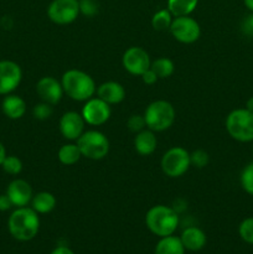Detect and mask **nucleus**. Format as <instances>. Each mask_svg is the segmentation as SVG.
<instances>
[{"label":"nucleus","mask_w":253,"mask_h":254,"mask_svg":"<svg viewBox=\"0 0 253 254\" xmlns=\"http://www.w3.org/2000/svg\"><path fill=\"white\" fill-rule=\"evenodd\" d=\"M7 230L19 242H29L34 240L40 231L39 213L31 207H16L7 220Z\"/></svg>","instance_id":"f257e3e1"},{"label":"nucleus","mask_w":253,"mask_h":254,"mask_svg":"<svg viewBox=\"0 0 253 254\" xmlns=\"http://www.w3.org/2000/svg\"><path fill=\"white\" fill-rule=\"evenodd\" d=\"M64 94L76 102H86L96 96L97 86L91 74L82 69H67L61 78Z\"/></svg>","instance_id":"f03ea898"},{"label":"nucleus","mask_w":253,"mask_h":254,"mask_svg":"<svg viewBox=\"0 0 253 254\" xmlns=\"http://www.w3.org/2000/svg\"><path fill=\"white\" fill-rule=\"evenodd\" d=\"M179 215L173 207L166 205H155L145 215V225L153 235L159 238L171 236L179 227Z\"/></svg>","instance_id":"7ed1b4c3"},{"label":"nucleus","mask_w":253,"mask_h":254,"mask_svg":"<svg viewBox=\"0 0 253 254\" xmlns=\"http://www.w3.org/2000/svg\"><path fill=\"white\" fill-rule=\"evenodd\" d=\"M146 128L155 133L168 130L171 128L176 118V111L173 104L165 99L154 101L146 107L144 112Z\"/></svg>","instance_id":"20e7f679"},{"label":"nucleus","mask_w":253,"mask_h":254,"mask_svg":"<svg viewBox=\"0 0 253 254\" xmlns=\"http://www.w3.org/2000/svg\"><path fill=\"white\" fill-rule=\"evenodd\" d=\"M226 131L238 143L253 141V112L246 108H236L227 114Z\"/></svg>","instance_id":"39448f33"},{"label":"nucleus","mask_w":253,"mask_h":254,"mask_svg":"<svg viewBox=\"0 0 253 254\" xmlns=\"http://www.w3.org/2000/svg\"><path fill=\"white\" fill-rule=\"evenodd\" d=\"M77 145L83 158L89 160H102L106 158L111 149L108 138L99 130H84V133L77 139Z\"/></svg>","instance_id":"423d86ee"},{"label":"nucleus","mask_w":253,"mask_h":254,"mask_svg":"<svg viewBox=\"0 0 253 254\" xmlns=\"http://www.w3.org/2000/svg\"><path fill=\"white\" fill-rule=\"evenodd\" d=\"M160 166L168 178H181L191 168L190 153L183 146H173L164 153Z\"/></svg>","instance_id":"0eeeda50"},{"label":"nucleus","mask_w":253,"mask_h":254,"mask_svg":"<svg viewBox=\"0 0 253 254\" xmlns=\"http://www.w3.org/2000/svg\"><path fill=\"white\" fill-rule=\"evenodd\" d=\"M174 39L180 44H193L201 36L200 24L190 15L174 17L171 26L169 29Z\"/></svg>","instance_id":"6e6552de"},{"label":"nucleus","mask_w":253,"mask_h":254,"mask_svg":"<svg viewBox=\"0 0 253 254\" xmlns=\"http://www.w3.org/2000/svg\"><path fill=\"white\" fill-rule=\"evenodd\" d=\"M79 15L78 0H52L47 7V16L54 24L68 25Z\"/></svg>","instance_id":"1a4fd4ad"},{"label":"nucleus","mask_w":253,"mask_h":254,"mask_svg":"<svg viewBox=\"0 0 253 254\" xmlns=\"http://www.w3.org/2000/svg\"><path fill=\"white\" fill-rule=\"evenodd\" d=\"M122 64L128 73L140 77L144 72L150 68L151 60L143 47L131 46L124 51Z\"/></svg>","instance_id":"9d476101"},{"label":"nucleus","mask_w":253,"mask_h":254,"mask_svg":"<svg viewBox=\"0 0 253 254\" xmlns=\"http://www.w3.org/2000/svg\"><path fill=\"white\" fill-rule=\"evenodd\" d=\"M86 124L91 127H99L106 124L112 116V109L108 103L102 101L98 97H92L84 102L81 112Z\"/></svg>","instance_id":"9b49d317"},{"label":"nucleus","mask_w":253,"mask_h":254,"mask_svg":"<svg viewBox=\"0 0 253 254\" xmlns=\"http://www.w3.org/2000/svg\"><path fill=\"white\" fill-rule=\"evenodd\" d=\"M22 79V69L16 62L10 60L0 61V94L6 96L12 93L20 86Z\"/></svg>","instance_id":"f8f14e48"},{"label":"nucleus","mask_w":253,"mask_h":254,"mask_svg":"<svg viewBox=\"0 0 253 254\" xmlns=\"http://www.w3.org/2000/svg\"><path fill=\"white\" fill-rule=\"evenodd\" d=\"M84 127H86V122L78 112H66L60 118V133L66 140L77 141V139L84 133Z\"/></svg>","instance_id":"ddd939ff"},{"label":"nucleus","mask_w":253,"mask_h":254,"mask_svg":"<svg viewBox=\"0 0 253 254\" xmlns=\"http://www.w3.org/2000/svg\"><path fill=\"white\" fill-rule=\"evenodd\" d=\"M36 93L41 102L56 106L57 103L61 102L64 92L61 81L52 76H45L37 81Z\"/></svg>","instance_id":"4468645a"},{"label":"nucleus","mask_w":253,"mask_h":254,"mask_svg":"<svg viewBox=\"0 0 253 254\" xmlns=\"http://www.w3.org/2000/svg\"><path fill=\"white\" fill-rule=\"evenodd\" d=\"M6 195L9 196L14 207H25L31 203L34 191H32L31 185L26 180L15 179L7 185Z\"/></svg>","instance_id":"2eb2a0df"},{"label":"nucleus","mask_w":253,"mask_h":254,"mask_svg":"<svg viewBox=\"0 0 253 254\" xmlns=\"http://www.w3.org/2000/svg\"><path fill=\"white\" fill-rule=\"evenodd\" d=\"M97 97L108 103L109 106L119 104L126 99V88L116 81H107L97 87Z\"/></svg>","instance_id":"dca6fc26"},{"label":"nucleus","mask_w":253,"mask_h":254,"mask_svg":"<svg viewBox=\"0 0 253 254\" xmlns=\"http://www.w3.org/2000/svg\"><path fill=\"white\" fill-rule=\"evenodd\" d=\"M180 240L185 250L190 251V252H198L207 243V237H206L205 232L195 226L185 228L181 233Z\"/></svg>","instance_id":"f3484780"},{"label":"nucleus","mask_w":253,"mask_h":254,"mask_svg":"<svg viewBox=\"0 0 253 254\" xmlns=\"http://www.w3.org/2000/svg\"><path fill=\"white\" fill-rule=\"evenodd\" d=\"M158 146V139H156L155 131L145 128L144 130L135 134L134 138V149L136 153L141 156H149L156 150Z\"/></svg>","instance_id":"a211bd4d"},{"label":"nucleus","mask_w":253,"mask_h":254,"mask_svg":"<svg viewBox=\"0 0 253 254\" xmlns=\"http://www.w3.org/2000/svg\"><path fill=\"white\" fill-rule=\"evenodd\" d=\"M1 109L7 118L17 121L26 113V102L16 94H6L1 102Z\"/></svg>","instance_id":"6ab92c4d"},{"label":"nucleus","mask_w":253,"mask_h":254,"mask_svg":"<svg viewBox=\"0 0 253 254\" xmlns=\"http://www.w3.org/2000/svg\"><path fill=\"white\" fill-rule=\"evenodd\" d=\"M57 205V200L54 193L49 191H41L35 193L31 200V208L36 211L39 215H46L52 212Z\"/></svg>","instance_id":"aec40b11"},{"label":"nucleus","mask_w":253,"mask_h":254,"mask_svg":"<svg viewBox=\"0 0 253 254\" xmlns=\"http://www.w3.org/2000/svg\"><path fill=\"white\" fill-rule=\"evenodd\" d=\"M185 252L186 250L180 237L174 235L161 237L154 250V254H185Z\"/></svg>","instance_id":"412c9836"},{"label":"nucleus","mask_w":253,"mask_h":254,"mask_svg":"<svg viewBox=\"0 0 253 254\" xmlns=\"http://www.w3.org/2000/svg\"><path fill=\"white\" fill-rule=\"evenodd\" d=\"M82 156L81 150H79L77 143H67L63 144L57 151V159L62 165L72 166L81 160Z\"/></svg>","instance_id":"4be33fe9"},{"label":"nucleus","mask_w":253,"mask_h":254,"mask_svg":"<svg viewBox=\"0 0 253 254\" xmlns=\"http://www.w3.org/2000/svg\"><path fill=\"white\" fill-rule=\"evenodd\" d=\"M198 4V0H168V10L176 16H186L193 12Z\"/></svg>","instance_id":"5701e85b"},{"label":"nucleus","mask_w":253,"mask_h":254,"mask_svg":"<svg viewBox=\"0 0 253 254\" xmlns=\"http://www.w3.org/2000/svg\"><path fill=\"white\" fill-rule=\"evenodd\" d=\"M150 68L155 72L159 79H165L173 76L174 71H175V64H174L173 60H170L169 57H159V59L151 61Z\"/></svg>","instance_id":"b1692460"},{"label":"nucleus","mask_w":253,"mask_h":254,"mask_svg":"<svg viewBox=\"0 0 253 254\" xmlns=\"http://www.w3.org/2000/svg\"><path fill=\"white\" fill-rule=\"evenodd\" d=\"M174 16L170 11L166 9L158 10L151 17V26L155 31H166L170 29L171 22H173Z\"/></svg>","instance_id":"393cba45"},{"label":"nucleus","mask_w":253,"mask_h":254,"mask_svg":"<svg viewBox=\"0 0 253 254\" xmlns=\"http://www.w3.org/2000/svg\"><path fill=\"white\" fill-rule=\"evenodd\" d=\"M240 184L246 193L253 196V161L248 163L242 169L240 175Z\"/></svg>","instance_id":"a878e982"},{"label":"nucleus","mask_w":253,"mask_h":254,"mask_svg":"<svg viewBox=\"0 0 253 254\" xmlns=\"http://www.w3.org/2000/svg\"><path fill=\"white\" fill-rule=\"evenodd\" d=\"M1 168L9 175H19L22 171V161L15 155H6L1 164Z\"/></svg>","instance_id":"bb28decb"},{"label":"nucleus","mask_w":253,"mask_h":254,"mask_svg":"<svg viewBox=\"0 0 253 254\" xmlns=\"http://www.w3.org/2000/svg\"><path fill=\"white\" fill-rule=\"evenodd\" d=\"M238 235L248 245L253 246V217H247L238 226Z\"/></svg>","instance_id":"cd10ccee"},{"label":"nucleus","mask_w":253,"mask_h":254,"mask_svg":"<svg viewBox=\"0 0 253 254\" xmlns=\"http://www.w3.org/2000/svg\"><path fill=\"white\" fill-rule=\"evenodd\" d=\"M54 106L49 103H45V102H40L36 106L32 108V116L35 117V119L37 121H47L52 117L54 113Z\"/></svg>","instance_id":"c85d7f7f"},{"label":"nucleus","mask_w":253,"mask_h":254,"mask_svg":"<svg viewBox=\"0 0 253 254\" xmlns=\"http://www.w3.org/2000/svg\"><path fill=\"white\" fill-rule=\"evenodd\" d=\"M126 128L131 131V133H139V131L144 130L146 128L145 119H144V116L141 114H133L128 118L126 121Z\"/></svg>","instance_id":"c756f323"},{"label":"nucleus","mask_w":253,"mask_h":254,"mask_svg":"<svg viewBox=\"0 0 253 254\" xmlns=\"http://www.w3.org/2000/svg\"><path fill=\"white\" fill-rule=\"evenodd\" d=\"M190 159L191 166H195V168L197 169L205 168V166H207L208 163H210V156H208V154L206 153L205 150H201V149L191 153Z\"/></svg>","instance_id":"7c9ffc66"},{"label":"nucleus","mask_w":253,"mask_h":254,"mask_svg":"<svg viewBox=\"0 0 253 254\" xmlns=\"http://www.w3.org/2000/svg\"><path fill=\"white\" fill-rule=\"evenodd\" d=\"M79 14L87 17H92L98 14V4L96 0H78Z\"/></svg>","instance_id":"2f4dec72"},{"label":"nucleus","mask_w":253,"mask_h":254,"mask_svg":"<svg viewBox=\"0 0 253 254\" xmlns=\"http://www.w3.org/2000/svg\"><path fill=\"white\" fill-rule=\"evenodd\" d=\"M241 30H242V32L245 35L253 37V12L248 14L243 19L242 25H241Z\"/></svg>","instance_id":"473e14b6"},{"label":"nucleus","mask_w":253,"mask_h":254,"mask_svg":"<svg viewBox=\"0 0 253 254\" xmlns=\"http://www.w3.org/2000/svg\"><path fill=\"white\" fill-rule=\"evenodd\" d=\"M140 77H141V81H143L145 84H148V86H153V84H155L156 82L159 81V77L156 76V73L151 68H149L148 71L144 72Z\"/></svg>","instance_id":"72a5a7b5"},{"label":"nucleus","mask_w":253,"mask_h":254,"mask_svg":"<svg viewBox=\"0 0 253 254\" xmlns=\"http://www.w3.org/2000/svg\"><path fill=\"white\" fill-rule=\"evenodd\" d=\"M12 207H14V206H12L9 196H7L6 193H4V195H0V211H1V212H5V211H9L10 208H12Z\"/></svg>","instance_id":"f704fd0d"},{"label":"nucleus","mask_w":253,"mask_h":254,"mask_svg":"<svg viewBox=\"0 0 253 254\" xmlns=\"http://www.w3.org/2000/svg\"><path fill=\"white\" fill-rule=\"evenodd\" d=\"M50 254H74V252L66 246H59V247L54 248Z\"/></svg>","instance_id":"c9c22d12"},{"label":"nucleus","mask_w":253,"mask_h":254,"mask_svg":"<svg viewBox=\"0 0 253 254\" xmlns=\"http://www.w3.org/2000/svg\"><path fill=\"white\" fill-rule=\"evenodd\" d=\"M5 158H6V150H5L4 144L0 141V166H1L2 161L5 160Z\"/></svg>","instance_id":"e433bc0d"},{"label":"nucleus","mask_w":253,"mask_h":254,"mask_svg":"<svg viewBox=\"0 0 253 254\" xmlns=\"http://www.w3.org/2000/svg\"><path fill=\"white\" fill-rule=\"evenodd\" d=\"M246 109H248V111L253 112V97H250V98L246 101Z\"/></svg>","instance_id":"4c0bfd02"},{"label":"nucleus","mask_w":253,"mask_h":254,"mask_svg":"<svg viewBox=\"0 0 253 254\" xmlns=\"http://www.w3.org/2000/svg\"><path fill=\"white\" fill-rule=\"evenodd\" d=\"M245 2V6L250 10L251 12H253V0H243Z\"/></svg>","instance_id":"58836bf2"},{"label":"nucleus","mask_w":253,"mask_h":254,"mask_svg":"<svg viewBox=\"0 0 253 254\" xmlns=\"http://www.w3.org/2000/svg\"><path fill=\"white\" fill-rule=\"evenodd\" d=\"M252 153H253V146H252Z\"/></svg>","instance_id":"ea45409f"}]
</instances>
